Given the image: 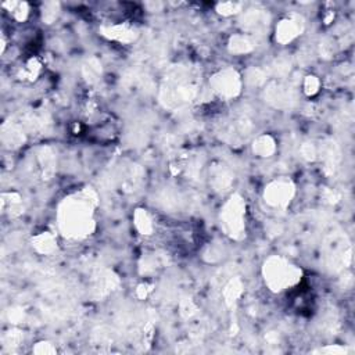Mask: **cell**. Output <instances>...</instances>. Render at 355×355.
I'll return each instance as SVG.
<instances>
[{
  "label": "cell",
  "instance_id": "cell-1",
  "mask_svg": "<svg viewBox=\"0 0 355 355\" xmlns=\"http://www.w3.org/2000/svg\"><path fill=\"white\" fill-rule=\"evenodd\" d=\"M92 205L85 197H73L65 201L60 209V226L69 237H82L92 230Z\"/></svg>",
  "mask_w": 355,
  "mask_h": 355
},
{
  "label": "cell",
  "instance_id": "cell-3",
  "mask_svg": "<svg viewBox=\"0 0 355 355\" xmlns=\"http://www.w3.org/2000/svg\"><path fill=\"white\" fill-rule=\"evenodd\" d=\"M283 193H290L288 184H283L282 182L275 183L268 190V201L273 205H282L286 202V200L282 197Z\"/></svg>",
  "mask_w": 355,
  "mask_h": 355
},
{
  "label": "cell",
  "instance_id": "cell-2",
  "mask_svg": "<svg viewBox=\"0 0 355 355\" xmlns=\"http://www.w3.org/2000/svg\"><path fill=\"white\" fill-rule=\"evenodd\" d=\"M295 272V266L284 262L282 258H273L265 263V279L272 290L280 291L284 287L294 284L298 280Z\"/></svg>",
  "mask_w": 355,
  "mask_h": 355
}]
</instances>
